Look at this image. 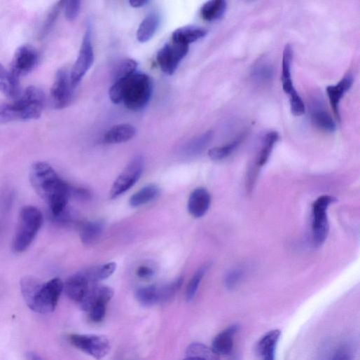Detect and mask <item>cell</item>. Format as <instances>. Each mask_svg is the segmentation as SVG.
<instances>
[{
	"mask_svg": "<svg viewBox=\"0 0 360 360\" xmlns=\"http://www.w3.org/2000/svg\"><path fill=\"white\" fill-rule=\"evenodd\" d=\"M281 331L274 329L263 335L256 345V352L261 360H276V352Z\"/></svg>",
	"mask_w": 360,
	"mask_h": 360,
	"instance_id": "15",
	"label": "cell"
},
{
	"mask_svg": "<svg viewBox=\"0 0 360 360\" xmlns=\"http://www.w3.org/2000/svg\"><path fill=\"white\" fill-rule=\"evenodd\" d=\"M244 268H237L231 270L226 276L225 285L228 290H233L241 282L244 275Z\"/></svg>",
	"mask_w": 360,
	"mask_h": 360,
	"instance_id": "38",
	"label": "cell"
},
{
	"mask_svg": "<svg viewBox=\"0 0 360 360\" xmlns=\"http://www.w3.org/2000/svg\"><path fill=\"white\" fill-rule=\"evenodd\" d=\"M353 76L351 74L345 75L335 85H330L326 88V93L330 104L336 118L340 120L339 104L345 94L353 84Z\"/></svg>",
	"mask_w": 360,
	"mask_h": 360,
	"instance_id": "18",
	"label": "cell"
},
{
	"mask_svg": "<svg viewBox=\"0 0 360 360\" xmlns=\"http://www.w3.org/2000/svg\"><path fill=\"white\" fill-rule=\"evenodd\" d=\"M240 139H237L233 142L224 145L213 148L209 151V156L214 160H221L230 156L239 146Z\"/></svg>",
	"mask_w": 360,
	"mask_h": 360,
	"instance_id": "36",
	"label": "cell"
},
{
	"mask_svg": "<svg viewBox=\"0 0 360 360\" xmlns=\"http://www.w3.org/2000/svg\"><path fill=\"white\" fill-rule=\"evenodd\" d=\"M335 202L334 198L324 195L319 198L312 205V237L317 247L321 246L327 238L329 224L326 212L328 207Z\"/></svg>",
	"mask_w": 360,
	"mask_h": 360,
	"instance_id": "6",
	"label": "cell"
},
{
	"mask_svg": "<svg viewBox=\"0 0 360 360\" xmlns=\"http://www.w3.org/2000/svg\"><path fill=\"white\" fill-rule=\"evenodd\" d=\"M103 230L104 224L99 221L81 223L79 233L82 242L85 245L95 243L100 237Z\"/></svg>",
	"mask_w": 360,
	"mask_h": 360,
	"instance_id": "23",
	"label": "cell"
},
{
	"mask_svg": "<svg viewBox=\"0 0 360 360\" xmlns=\"http://www.w3.org/2000/svg\"><path fill=\"white\" fill-rule=\"evenodd\" d=\"M184 360H220V356L212 347L200 342L191 344L186 349V358Z\"/></svg>",
	"mask_w": 360,
	"mask_h": 360,
	"instance_id": "24",
	"label": "cell"
},
{
	"mask_svg": "<svg viewBox=\"0 0 360 360\" xmlns=\"http://www.w3.org/2000/svg\"><path fill=\"white\" fill-rule=\"evenodd\" d=\"M137 275L140 278L148 279L154 275V271L148 266H141L137 269Z\"/></svg>",
	"mask_w": 360,
	"mask_h": 360,
	"instance_id": "43",
	"label": "cell"
},
{
	"mask_svg": "<svg viewBox=\"0 0 360 360\" xmlns=\"http://www.w3.org/2000/svg\"><path fill=\"white\" fill-rule=\"evenodd\" d=\"M116 269V264L115 263H109L105 265L86 269L82 272L89 282L92 284L109 278L113 274Z\"/></svg>",
	"mask_w": 360,
	"mask_h": 360,
	"instance_id": "29",
	"label": "cell"
},
{
	"mask_svg": "<svg viewBox=\"0 0 360 360\" xmlns=\"http://www.w3.org/2000/svg\"><path fill=\"white\" fill-rule=\"evenodd\" d=\"M46 97L39 88H27L18 99L9 103L14 121H27L41 117L45 106Z\"/></svg>",
	"mask_w": 360,
	"mask_h": 360,
	"instance_id": "5",
	"label": "cell"
},
{
	"mask_svg": "<svg viewBox=\"0 0 360 360\" xmlns=\"http://www.w3.org/2000/svg\"><path fill=\"white\" fill-rule=\"evenodd\" d=\"M279 139V134L276 132L268 133L263 141L262 148L257 160V165L263 167L267 163L274 148Z\"/></svg>",
	"mask_w": 360,
	"mask_h": 360,
	"instance_id": "32",
	"label": "cell"
},
{
	"mask_svg": "<svg viewBox=\"0 0 360 360\" xmlns=\"http://www.w3.org/2000/svg\"><path fill=\"white\" fill-rule=\"evenodd\" d=\"M207 33L204 28L187 26L176 29L172 33L171 41L190 46L191 44L205 38Z\"/></svg>",
	"mask_w": 360,
	"mask_h": 360,
	"instance_id": "19",
	"label": "cell"
},
{
	"mask_svg": "<svg viewBox=\"0 0 360 360\" xmlns=\"http://www.w3.org/2000/svg\"><path fill=\"white\" fill-rule=\"evenodd\" d=\"M212 203L210 193L205 188L193 192L188 200V212L195 218L203 217L209 211Z\"/></svg>",
	"mask_w": 360,
	"mask_h": 360,
	"instance_id": "17",
	"label": "cell"
},
{
	"mask_svg": "<svg viewBox=\"0 0 360 360\" xmlns=\"http://www.w3.org/2000/svg\"><path fill=\"white\" fill-rule=\"evenodd\" d=\"M331 360H352V352L348 345H342L333 354Z\"/></svg>",
	"mask_w": 360,
	"mask_h": 360,
	"instance_id": "42",
	"label": "cell"
},
{
	"mask_svg": "<svg viewBox=\"0 0 360 360\" xmlns=\"http://www.w3.org/2000/svg\"><path fill=\"white\" fill-rule=\"evenodd\" d=\"M209 268V264H206L201 267L190 281L186 289V299L188 302H191L195 297L200 284Z\"/></svg>",
	"mask_w": 360,
	"mask_h": 360,
	"instance_id": "35",
	"label": "cell"
},
{
	"mask_svg": "<svg viewBox=\"0 0 360 360\" xmlns=\"http://www.w3.org/2000/svg\"><path fill=\"white\" fill-rule=\"evenodd\" d=\"M292 60V48L290 45H286L283 52L282 82L283 90L288 95L294 89L291 74Z\"/></svg>",
	"mask_w": 360,
	"mask_h": 360,
	"instance_id": "26",
	"label": "cell"
},
{
	"mask_svg": "<svg viewBox=\"0 0 360 360\" xmlns=\"http://www.w3.org/2000/svg\"><path fill=\"white\" fill-rule=\"evenodd\" d=\"M144 167L141 155H136L124 168L114 182L111 192V199H116L133 187L140 178Z\"/></svg>",
	"mask_w": 360,
	"mask_h": 360,
	"instance_id": "7",
	"label": "cell"
},
{
	"mask_svg": "<svg viewBox=\"0 0 360 360\" xmlns=\"http://www.w3.org/2000/svg\"><path fill=\"white\" fill-rule=\"evenodd\" d=\"M160 195V189L155 185H149L132 195L130 200V205L133 208L146 205Z\"/></svg>",
	"mask_w": 360,
	"mask_h": 360,
	"instance_id": "27",
	"label": "cell"
},
{
	"mask_svg": "<svg viewBox=\"0 0 360 360\" xmlns=\"http://www.w3.org/2000/svg\"><path fill=\"white\" fill-rule=\"evenodd\" d=\"M226 9L227 3L224 0H211L202 8L201 16L207 22H214L221 18Z\"/></svg>",
	"mask_w": 360,
	"mask_h": 360,
	"instance_id": "25",
	"label": "cell"
},
{
	"mask_svg": "<svg viewBox=\"0 0 360 360\" xmlns=\"http://www.w3.org/2000/svg\"><path fill=\"white\" fill-rule=\"evenodd\" d=\"M153 93V82L146 74L136 72L131 76L114 81L109 97L114 104L123 102L132 111H140L148 104Z\"/></svg>",
	"mask_w": 360,
	"mask_h": 360,
	"instance_id": "3",
	"label": "cell"
},
{
	"mask_svg": "<svg viewBox=\"0 0 360 360\" xmlns=\"http://www.w3.org/2000/svg\"><path fill=\"white\" fill-rule=\"evenodd\" d=\"M64 1H60L52 8L42 28L41 34V38L46 37L53 28L61 11L64 8Z\"/></svg>",
	"mask_w": 360,
	"mask_h": 360,
	"instance_id": "37",
	"label": "cell"
},
{
	"mask_svg": "<svg viewBox=\"0 0 360 360\" xmlns=\"http://www.w3.org/2000/svg\"><path fill=\"white\" fill-rule=\"evenodd\" d=\"M95 55L90 26L85 33L77 60L70 71L71 85L75 89L94 63Z\"/></svg>",
	"mask_w": 360,
	"mask_h": 360,
	"instance_id": "8",
	"label": "cell"
},
{
	"mask_svg": "<svg viewBox=\"0 0 360 360\" xmlns=\"http://www.w3.org/2000/svg\"><path fill=\"white\" fill-rule=\"evenodd\" d=\"M90 284L91 283L81 271L66 281L64 284V291L69 299L79 304L91 288Z\"/></svg>",
	"mask_w": 360,
	"mask_h": 360,
	"instance_id": "13",
	"label": "cell"
},
{
	"mask_svg": "<svg viewBox=\"0 0 360 360\" xmlns=\"http://www.w3.org/2000/svg\"><path fill=\"white\" fill-rule=\"evenodd\" d=\"M136 298L144 306L150 307L160 303L159 286L151 285L139 289Z\"/></svg>",
	"mask_w": 360,
	"mask_h": 360,
	"instance_id": "30",
	"label": "cell"
},
{
	"mask_svg": "<svg viewBox=\"0 0 360 360\" xmlns=\"http://www.w3.org/2000/svg\"><path fill=\"white\" fill-rule=\"evenodd\" d=\"M239 328L238 325L233 324L220 332L213 340L212 349L219 356L230 354L233 349Z\"/></svg>",
	"mask_w": 360,
	"mask_h": 360,
	"instance_id": "16",
	"label": "cell"
},
{
	"mask_svg": "<svg viewBox=\"0 0 360 360\" xmlns=\"http://www.w3.org/2000/svg\"><path fill=\"white\" fill-rule=\"evenodd\" d=\"M43 223V216L36 207L27 206L22 209L18 229L13 242L17 254L26 251L33 243Z\"/></svg>",
	"mask_w": 360,
	"mask_h": 360,
	"instance_id": "4",
	"label": "cell"
},
{
	"mask_svg": "<svg viewBox=\"0 0 360 360\" xmlns=\"http://www.w3.org/2000/svg\"><path fill=\"white\" fill-rule=\"evenodd\" d=\"M113 296V291L108 286H91L83 300L78 304L82 310L89 312L99 305H107Z\"/></svg>",
	"mask_w": 360,
	"mask_h": 360,
	"instance_id": "14",
	"label": "cell"
},
{
	"mask_svg": "<svg viewBox=\"0 0 360 360\" xmlns=\"http://www.w3.org/2000/svg\"><path fill=\"white\" fill-rule=\"evenodd\" d=\"M70 342L81 351L97 360L105 357L110 351V342L104 335L95 334H71Z\"/></svg>",
	"mask_w": 360,
	"mask_h": 360,
	"instance_id": "9",
	"label": "cell"
},
{
	"mask_svg": "<svg viewBox=\"0 0 360 360\" xmlns=\"http://www.w3.org/2000/svg\"><path fill=\"white\" fill-rule=\"evenodd\" d=\"M313 123L320 130L333 132L336 130V125L331 115L324 109H315L312 113Z\"/></svg>",
	"mask_w": 360,
	"mask_h": 360,
	"instance_id": "31",
	"label": "cell"
},
{
	"mask_svg": "<svg viewBox=\"0 0 360 360\" xmlns=\"http://www.w3.org/2000/svg\"><path fill=\"white\" fill-rule=\"evenodd\" d=\"M0 92L9 98L21 95L19 79L0 63Z\"/></svg>",
	"mask_w": 360,
	"mask_h": 360,
	"instance_id": "20",
	"label": "cell"
},
{
	"mask_svg": "<svg viewBox=\"0 0 360 360\" xmlns=\"http://www.w3.org/2000/svg\"><path fill=\"white\" fill-rule=\"evenodd\" d=\"M27 360H45L38 354L34 352H29L27 354Z\"/></svg>",
	"mask_w": 360,
	"mask_h": 360,
	"instance_id": "45",
	"label": "cell"
},
{
	"mask_svg": "<svg viewBox=\"0 0 360 360\" xmlns=\"http://www.w3.org/2000/svg\"><path fill=\"white\" fill-rule=\"evenodd\" d=\"M148 3V1H146V0H130L129 4L132 8H141L144 7Z\"/></svg>",
	"mask_w": 360,
	"mask_h": 360,
	"instance_id": "44",
	"label": "cell"
},
{
	"mask_svg": "<svg viewBox=\"0 0 360 360\" xmlns=\"http://www.w3.org/2000/svg\"><path fill=\"white\" fill-rule=\"evenodd\" d=\"M29 176L34 189L48 204L52 217L67 211L71 198V186L60 178L50 164L41 161L34 163Z\"/></svg>",
	"mask_w": 360,
	"mask_h": 360,
	"instance_id": "1",
	"label": "cell"
},
{
	"mask_svg": "<svg viewBox=\"0 0 360 360\" xmlns=\"http://www.w3.org/2000/svg\"><path fill=\"white\" fill-rule=\"evenodd\" d=\"M160 25V15L156 12L149 13L140 24L137 32V39L141 43L149 41Z\"/></svg>",
	"mask_w": 360,
	"mask_h": 360,
	"instance_id": "22",
	"label": "cell"
},
{
	"mask_svg": "<svg viewBox=\"0 0 360 360\" xmlns=\"http://www.w3.org/2000/svg\"><path fill=\"white\" fill-rule=\"evenodd\" d=\"M289 95L291 113L295 116L303 115L305 112V104L295 88L290 92Z\"/></svg>",
	"mask_w": 360,
	"mask_h": 360,
	"instance_id": "39",
	"label": "cell"
},
{
	"mask_svg": "<svg viewBox=\"0 0 360 360\" xmlns=\"http://www.w3.org/2000/svg\"><path fill=\"white\" fill-rule=\"evenodd\" d=\"M136 134V128L130 124H119L109 129L104 136L107 144H120L132 139Z\"/></svg>",
	"mask_w": 360,
	"mask_h": 360,
	"instance_id": "21",
	"label": "cell"
},
{
	"mask_svg": "<svg viewBox=\"0 0 360 360\" xmlns=\"http://www.w3.org/2000/svg\"><path fill=\"white\" fill-rule=\"evenodd\" d=\"M39 54L31 46L20 47L14 55L12 63V74L18 79L31 73L37 66Z\"/></svg>",
	"mask_w": 360,
	"mask_h": 360,
	"instance_id": "12",
	"label": "cell"
},
{
	"mask_svg": "<svg viewBox=\"0 0 360 360\" xmlns=\"http://www.w3.org/2000/svg\"><path fill=\"white\" fill-rule=\"evenodd\" d=\"M74 90L71 85L70 71L66 69H60L50 90L53 106L56 109L67 107L72 101Z\"/></svg>",
	"mask_w": 360,
	"mask_h": 360,
	"instance_id": "11",
	"label": "cell"
},
{
	"mask_svg": "<svg viewBox=\"0 0 360 360\" xmlns=\"http://www.w3.org/2000/svg\"><path fill=\"white\" fill-rule=\"evenodd\" d=\"M253 78L260 83L269 82L273 76V67L268 62L261 60L253 68Z\"/></svg>",
	"mask_w": 360,
	"mask_h": 360,
	"instance_id": "33",
	"label": "cell"
},
{
	"mask_svg": "<svg viewBox=\"0 0 360 360\" xmlns=\"http://www.w3.org/2000/svg\"><path fill=\"white\" fill-rule=\"evenodd\" d=\"M107 305H99L92 308L88 313L90 319L94 322H100L105 317Z\"/></svg>",
	"mask_w": 360,
	"mask_h": 360,
	"instance_id": "41",
	"label": "cell"
},
{
	"mask_svg": "<svg viewBox=\"0 0 360 360\" xmlns=\"http://www.w3.org/2000/svg\"><path fill=\"white\" fill-rule=\"evenodd\" d=\"M213 137L212 131H208L189 141L184 148L187 156H195L202 153L207 147Z\"/></svg>",
	"mask_w": 360,
	"mask_h": 360,
	"instance_id": "28",
	"label": "cell"
},
{
	"mask_svg": "<svg viewBox=\"0 0 360 360\" xmlns=\"http://www.w3.org/2000/svg\"><path fill=\"white\" fill-rule=\"evenodd\" d=\"M137 63L132 59H125L119 62L113 71L114 81L127 78L137 72Z\"/></svg>",
	"mask_w": 360,
	"mask_h": 360,
	"instance_id": "34",
	"label": "cell"
},
{
	"mask_svg": "<svg viewBox=\"0 0 360 360\" xmlns=\"http://www.w3.org/2000/svg\"><path fill=\"white\" fill-rule=\"evenodd\" d=\"M20 288L27 306L34 312L48 314L53 312L64 291L60 278L43 282L33 276H26L20 281Z\"/></svg>",
	"mask_w": 360,
	"mask_h": 360,
	"instance_id": "2",
	"label": "cell"
},
{
	"mask_svg": "<svg viewBox=\"0 0 360 360\" xmlns=\"http://www.w3.org/2000/svg\"><path fill=\"white\" fill-rule=\"evenodd\" d=\"M189 46L171 41L158 53L156 60L162 71L172 76L189 52Z\"/></svg>",
	"mask_w": 360,
	"mask_h": 360,
	"instance_id": "10",
	"label": "cell"
},
{
	"mask_svg": "<svg viewBox=\"0 0 360 360\" xmlns=\"http://www.w3.org/2000/svg\"><path fill=\"white\" fill-rule=\"evenodd\" d=\"M81 6V2L78 0H70V1L64 2V15L68 21L73 22L77 19L80 13Z\"/></svg>",
	"mask_w": 360,
	"mask_h": 360,
	"instance_id": "40",
	"label": "cell"
}]
</instances>
